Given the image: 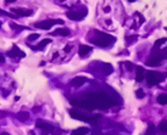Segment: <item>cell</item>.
Instances as JSON below:
<instances>
[{
  "mask_svg": "<svg viewBox=\"0 0 167 135\" xmlns=\"http://www.w3.org/2000/svg\"><path fill=\"white\" fill-rule=\"evenodd\" d=\"M71 103L77 107L92 111L94 109L106 110L112 105H115L116 101H114L109 95L104 93H88L87 95L81 96L78 99H72Z\"/></svg>",
  "mask_w": 167,
  "mask_h": 135,
  "instance_id": "cell-1",
  "label": "cell"
},
{
  "mask_svg": "<svg viewBox=\"0 0 167 135\" xmlns=\"http://www.w3.org/2000/svg\"><path fill=\"white\" fill-rule=\"evenodd\" d=\"M88 13L87 7H81L79 10H71V11H67V17L72 21H81L83 20Z\"/></svg>",
  "mask_w": 167,
  "mask_h": 135,
  "instance_id": "cell-5",
  "label": "cell"
},
{
  "mask_svg": "<svg viewBox=\"0 0 167 135\" xmlns=\"http://www.w3.org/2000/svg\"><path fill=\"white\" fill-rule=\"evenodd\" d=\"M39 38V34L38 33H34V34H31L28 37V40H31V42H33V40H37Z\"/></svg>",
  "mask_w": 167,
  "mask_h": 135,
  "instance_id": "cell-22",
  "label": "cell"
},
{
  "mask_svg": "<svg viewBox=\"0 0 167 135\" xmlns=\"http://www.w3.org/2000/svg\"><path fill=\"white\" fill-rule=\"evenodd\" d=\"M159 128H160V130H162V132H167V122L166 120H162L159 125Z\"/></svg>",
  "mask_w": 167,
  "mask_h": 135,
  "instance_id": "cell-21",
  "label": "cell"
},
{
  "mask_svg": "<svg viewBox=\"0 0 167 135\" xmlns=\"http://www.w3.org/2000/svg\"><path fill=\"white\" fill-rule=\"evenodd\" d=\"M144 74H145V69L142 68V67H137V75H135L137 82H142L144 79Z\"/></svg>",
  "mask_w": 167,
  "mask_h": 135,
  "instance_id": "cell-14",
  "label": "cell"
},
{
  "mask_svg": "<svg viewBox=\"0 0 167 135\" xmlns=\"http://www.w3.org/2000/svg\"><path fill=\"white\" fill-rule=\"evenodd\" d=\"M50 43H51V39H44V40H42V42L39 43L38 46H32V49H33V50H35V51H37V50H43L45 45H48Z\"/></svg>",
  "mask_w": 167,
  "mask_h": 135,
  "instance_id": "cell-13",
  "label": "cell"
},
{
  "mask_svg": "<svg viewBox=\"0 0 167 135\" xmlns=\"http://www.w3.org/2000/svg\"><path fill=\"white\" fill-rule=\"evenodd\" d=\"M167 77L166 73H160L156 71H150L146 73V82L149 85H157L159 83L164 82L165 78Z\"/></svg>",
  "mask_w": 167,
  "mask_h": 135,
  "instance_id": "cell-4",
  "label": "cell"
},
{
  "mask_svg": "<svg viewBox=\"0 0 167 135\" xmlns=\"http://www.w3.org/2000/svg\"><path fill=\"white\" fill-rule=\"evenodd\" d=\"M89 133V129L88 128H78L72 132L73 135H83V134H88Z\"/></svg>",
  "mask_w": 167,
  "mask_h": 135,
  "instance_id": "cell-17",
  "label": "cell"
},
{
  "mask_svg": "<svg viewBox=\"0 0 167 135\" xmlns=\"http://www.w3.org/2000/svg\"><path fill=\"white\" fill-rule=\"evenodd\" d=\"M128 1H129V3H134V1H135V0H128Z\"/></svg>",
  "mask_w": 167,
  "mask_h": 135,
  "instance_id": "cell-28",
  "label": "cell"
},
{
  "mask_svg": "<svg viewBox=\"0 0 167 135\" xmlns=\"http://www.w3.org/2000/svg\"><path fill=\"white\" fill-rule=\"evenodd\" d=\"M157 102L161 103V105H167V94H161V95H159Z\"/></svg>",
  "mask_w": 167,
  "mask_h": 135,
  "instance_id": "cell-18",
  "label": "cell"
},
{
  "mask_svg": "<svg viewBox=\"0 0 167 135\" xmlns=\"http://www.w3.org/2000/svg\"><path fill=\"white\" fill-rule=\"evenodd\" d=\"M12 12H15L16 15L19 16H31L33 15V10L31 9H23V7H15V9H11Z\"/></svg>",
  "mask_w": 167,
  "mask_h": 135,
  "instance_id": "cell-10",
  "label": "cell"
},
{
  "mask_svg": "<svg viewBox=\"0 0 167 135\" xmlns=\"http://www.w3.org/2000/svg\"><path fill=\"white\" fill-rule=\"evenodd\" d=\"M37 127L39 129H42L44 133H53L54 132V127L49 123H45L43 120H37Z\"/></svg>",
  "mask_w": 167,
  "mask_h": 135,
  "instance_id": "cell-9",
  "label": "cell"
},
{
  "mask_svg": "<svg viewBox=\"0 0 167 135\" xmlns=\"http://www.w3.org/2000/svg\"><path fill=\"white\" fill-rule=\"evenodd\" d=\"M115 40H116L115 37H112L110 34H106V33H102V32H99V30H93L89 34V42L98 45V46H102V48L110 46L111 44L115 43Z\"/></svg>",
  "mask_w": 167,
  "mask_h": 135,
  "instance_id": "cell-2",
  "label": "cell"
},
{
  "mask_svg": "<svg viewBox=\"0 0 167 135\" xmlns=\"http://www.w3.org/2000/svg\"><path fill=\"white\" fill-rule=\"evenodd\" d=\"M7 55H9V57H12V58H19V57H25V56H26L25 52L22 51V50H20V49L17 48L16 45H13V46H12V50L9 51Z\"/></svg>",
  "mask_w": 167,
  "mask_h": 135,
  "instance_id": "cell-8",
  "label": "cell"
},
{
  "mask_svg": "<svg viewBox=\"0 0 167 135\" xmlns=\"http://www.w3.org/2000/svg\"><path fill=\"white\" fill-rule=\"evenodd\" d=\"M17 119L21 120V122H27L29 118V114H28V112H25V111H22V112H19L17 113Z\"/></svg>",
  "mask_w": 167,
  "mask_h": 135,
  "instance_id": "cell-15",
  "label": "cell"
},
{
  "mask_svg": "<svg viewBox=\"0 0 167 135\" xmlns=\"http://www.w3.org/2000/svg\"><path fill=\"white\" fill-rule=\"evenodd\" d=\"M0 27H1V22H0Z\"/></svg>",
  "mask_w": 167,
  "mask_h": 135,
  "instance_id": "cell-29",
  "label": "cell"
},
{
  "mask_svg": "<svg viewBox=\"0 0 167 135\" xmlns=\"http://www.w3.org/2000/svg\"><path fill=\"white\" fill-rule=\"evenodd\" d=\"M87 82V78H84V77H76L71 80V85L72 87H82V85Z\"/></svg>",
  "mask_w": 167,
  "mask_h": 135,
  "instance_id": "cell-11",
  "label": "cell"
},
{
  "mask_svg": "<svg viewBox=\"0 0 167 135\" xmlns=\"http://www.w3.org/2000/svg\"><path fill=\"white\" fill-rule=\"evenodd\" d=\"M135 95H137V97H139V99H142V97H144V91L140 89V90H137L135 91Z\"/></svg>",
  "mask_w": 167,
  "mask_h": 135,
  "instance_id": "cell-23",
  "label": "cell"
},
{
  "mask_svg": "<svg viewBox=\"0 0 167 135\" xmlns=\"http://www.w3.org/2000/svg\"><path fill=\"white\" fill-rule=\"evenodd\" d=\"M64 24V21L62 20H44V21H40V22H37L34 26L37 27L39 29H43V30H48L50 29L54 24Z\"/></svg>",
  "mask_w": 167,
  "mask_h": 135,
  "instance_id": "cell-6",
  "label": "cell"
},
{
  "mask_svg": "<svg viewBox=\"0 0 167 135\" xmlns=\"http://www.w3.org/2000/svg\"><path fill=\"white\" fill-rule=\"evenodd\" d=\"M70 114L72 118H75V119H78V120H83V122H88V123H94V122H96V120L100 118V116L99 114H85V113H82V112H79L77 110H75V109H72L70 110Z\"/></svg>",
  "mask_w": 167,
  "mask_h": 135,
  "instance_id": "cell-3",
  "label": "cell"
},
{
  "mask_svg": "<svg viewBox=\"0 0 167 135\" xmlns=\"http://www.w3.org/2000/svg\"><path fill=\"white\" fill-rule=\"evenodd\" d=\"M57 4H60V5H64V6H67V7H72L73 5L69 1V0H55Z\"/></svg>",
  "mask_w": 167,
  "mask_h": 135,
  "instance_id": "cell-20",
  "label": "cell"
},
{
  "mask_svg": "<svg viewBox=\"0 0 167 135\" xmlns=\"http://www.w3.org/2000/svg\"><path fill=\"white\" fill-rule=\"evenodd\" d=\"M70 29L67 28H60L55 30V32H53V35H64V37H67V35H70Z\"/></svg>",
  "mask_w": 167,
  "mask_h": 135,
  "instance_id": "cell-16",
  "label": "cell"
},
{
  "mask_svg": "<svg viewBox=\"0 0 167 135\" xmlns=\"http://www.w3.org/2000/svg\"><path fill=\"white\" fill-rule=\"evenodd\" d=\"M146 133H148V134H150V133H151V134H152V133H155V132H154V125H152V124L149 125V129H148V132H146Z\"/></svg>",
  "mask_w": 167,
  "mask_h": 135,
  "instance_id": "cell-24",
  "label": "cell"
},
{
  "mask_svg": "<svg viewBox=\"0 0 167 135\" xmlns=\"http://www.w3.org/2000/svg\"><path fill=\"white\" fill-rule=\"evenodd\" d=\"M162 58H165V57H164V55H162L161 51H159V50H157V51H152V55L150 57V60L146 62V65L148 66H151V67L159 66V65H161Z\"/></svg>",
  "mask_w": 167,
  "mask_h": 135,
  "instance_id": "cell-7",
  "label": "cell"
},
{
  "mask_svg": "<svg viewBox=\"0 0 167 135\" xmlns=\"http://www.w3.org/2000/svg\"><path fill=\"white\" fill-rule=\"evenodd\" d=\"M16 0H6V3H15Z\"/></svg>",
  "mask_w": 167,
  "mask_h": 135,
  "instance_id": "cell-27",
  "label": "cell"
},
{
  "mask_svg": "<svg viewBox=\"0 0 167 135\" xmlns=\"http://www.w3.org/2000/svg\"><path fill=\"white\" fill-rule=\"evenodd\" d=\"M4 61H5V58H4V56L1 55V54H0V64H3Z\"/></svg>",
  "mask_w": 167,
  "mask_h": 135,
  "instance_id": "cell-26",
  "label": "cell"
},
{
  "mask_svg": "<svg viewBox=\"0 0 167 135\" xmlns=\"http://www.w3.org/2000/svg\"><path fill=\"white\" fill-rule=\"evenodd\" d=\"M0 15H4V16H10V17H12V15H10V13H7V12H4V11H1V10H0Z\"/></svg>",
  "mask_w": 167,
  "mask_h": 135,
  "instance_id": "cell-25",
  "label": "cell"
},
{
  "mask_svg": "<svg viewBox=\"0 0 167 135\" xmlns=\"http://www.w3.org/2000/svg\"><path fill=\"white\" fill-rule=\"evenodd\" d=\"M90 51H92V48H90V46H88V45H81L79 50H78V54H79L81 57H84V56H87Z\"/></svg>",
  "mask_w": 167,
  "mask_h": 135,
  "instance_id": "cell-12",
  "label": "cell"
},
{
  "mask_svg": "<svg viewBox=\"0 0 167 135\" xmlns=\"http://www.w3.org/2000/svg\"><path fill=\"white\" fill-rule=\"evenodd\" d=\"M166 40H167L166 38H162V39L156 40V43H155V45H154V49H152V51H157V50H159V46H161V45L164 44Z\"/></svg>",
  "mask_w": 167,
  "mask_h": 135,
  "instance_id": "cell-19",
  "label": "cell"
}]
</instances>
